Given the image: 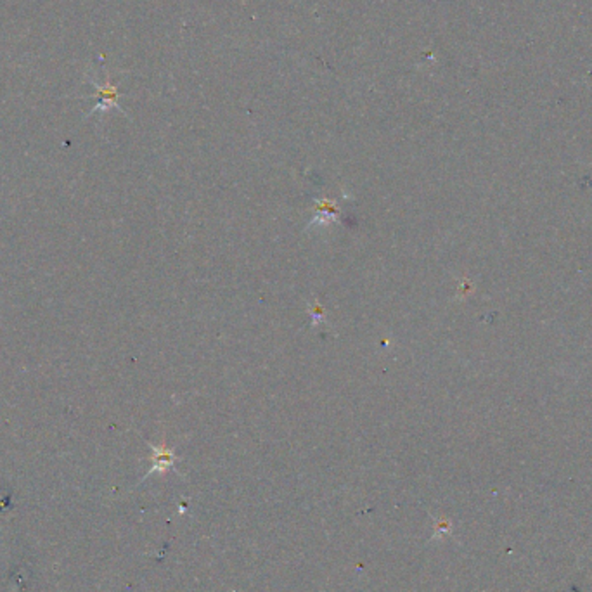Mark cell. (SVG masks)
<instances>
[{"instance_id": "7a4b0ae2", "label": "cell", "mask_w": 592, "mask_h": 592, "mask_svg": "<svg viewBox=\"0 0 592 592\" xmlns=\"http://www.w3.org/2000/svg\"><path fill=\"white\" fill-rule=\"evenodd\" d=\"M314 218L308 222V229L314 227V225H326L335 224L339 220V210L336 207V203L329 198H322V200H315L314 204Z\"/></svg>"}, {"instance_id": "3957f363", "label": "cell", "mask_w": 592, "mask_h": 592, "mask_svg": "<svg viewBox=\"0 0 592 592\" xmlns=\"http://www.w3.org/2000/svg\"><path fill=\"white\" fill-rule=\"evenodd\" d=\"M151 449H153V467H151L149 475L151 473H154V471L165 473V471L170 469V467L173 466L175 454H173V450L168 449L167 443L163 442L161 445H158V447L151 445Z\"/></svg>"}, {"instance_id": "6da1fadb", "label": "cell", "mask_w": 592, "mask_h": 592, "mask_svg": "<svg viewBox=\"0 0 592 592\" xmlns=\"http://www.w3.org/2000/svg\"><path fill=\"white\" fill-rule=\"evenodd\" d=\"M89 82L92 83L94 87H96V90H97V96H99V103L96 104V106H94V109L90 111L89 113V116L90 114H94V113H97V111H107V109H111V107H116L118 111H122L123 113V109L122 107H120V104H118V89H116V85H114L113 82H111L109 78L106 80V82H104V85H99V83L96 82V80H92V78H89Z\"/></svg>"}, {"instance_id": "277c9868", "label": "cell", "mask_w": 592, "mask_h": 592, "mask_svg": "<svg viewBox=\"0 0 592 592\" xmlns=\"http://www.w3.org/2000/svg\"><path fill=\"white\" fill-rule=\"evenodd\" d=\"M310 315L314 317V322L317 324V322H321L322 319H324V308L321 307V304L319 302H314V305L310 307Z\"/></svg>"}]
</instances>
